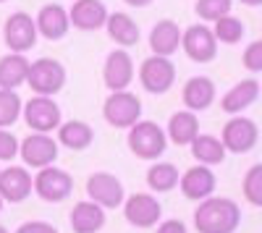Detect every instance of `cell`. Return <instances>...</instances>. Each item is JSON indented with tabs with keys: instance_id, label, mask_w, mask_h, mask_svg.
<instances>
[{
	"instance_id": "74e56055",
	"label": "cell",
	"mask_w": 262,
	"mask_h": 233,
	"mask_svg": "<svg viewBox=\"0 0 262 233\" xmlns=\"http://www.w3.org/2000/svg\"><path fill=\"white\" fill-rule=\"evenodd\" d=\"M244 6H249V8H257V6H262V0H242Z\"/></svg>"
},
{
	"instance_id": "5b68a950",
	"label": "cell",
	"mask_w": 262,
	"mask_h": 233,
	"mask_svg": "<svg viewBox=\"0 0 262 233\" xmlns=\"http://www.w3.org/2000/svg\"><path fill=\"white\" fill-rule=\"evenodd\" d=\"M105 121L116 126V129H131L139 118H142V102L137 95L131 92H113L111 97L105 100V108H102Z\"/></svg>"
},
{
	"instance_id": "83f0119b",
	"label": "cell",
	"mask_w": 262,
	"mask_h": 233,
	"mask_svg": "<svg viewBox=\"0 0 262 233\" xmlns=\"http://www.w3.org/2000/svg\"><path fill=\"white\" fill-rule=\"evenodd\" d=\"M147 183L152 192L158 194H165V192H173L179 186V168L173 162H155L147 171Z\"/></svg>"
},
{
	"instance_id": "ffe728a7",
	"label": "cell",
	"mask_w": 262,
	"mask_h": 233,
	"mask_svg": "<svg viewBox=\"0 0 262 233\" xmlns=\"http://www.w3.org/2000/svg\"><path fill=\"white\" fill-rule=\"evenodd\" d=\"M259 97V81L257 79H242L233 89H228L221 100V108L226 113H244L249 105H254Z\"/></svg>"
},
{
	"instance_id": "484cf974",
	"label": "cell",
	"mask_w": 262,
	"mask_h": 233,
	"mask_svg": "<svg viewBox=\"0 0 262 233\" xmlns=\"http://www.w3.org/2000/svg\"><path fill=\"white\" fill-rule=\"evenodd\" d=\"M29 60L24 55H6L0 58V89H16L18 84L27 81Z\"/></svg>"
},
{
	"instance_id": "2e32d148",
	"label": "cell",
	"mask_w": 262,
	"mask_h": 233,
	"mask_svg": "<svg viewBox=\"0 0 262 233\" xmlns=\"http://www.w3.org/2000/svg\"><path fill=\"white\" fill-rule=\"evenodd\" d=\"M181 183V194L186 199H194V202H202L207 199L212 192H215V173L210 171V165H194L179 178Z\"/></svg>"
},
{
	"instance_id": "7402d4cb",
	"label": "cell",
	"mask_w": 262,
	"mask_h": 233,
	"mask_svg": "<svg viewBox=\"0 0 262 233\" xmlns=\"http://www.w3.org/2000/svg\"><path fill=\"white\" fill-rule=\"evenodd\" d=\"M105 225V209L95 202H79L71 209L74 233H97Z\"/></svg>"
},
{
	"instance_id": "ba28073f",
	"label": "cell",
	"mask_w": 262,
	"mask_h": 233,
	"mask_svg": "<svg viewBox=\"0 0 262 233\" xmlns=\"http://www.w3.org/2000/svg\"><path fill=\"white\" fill-rule=\"evenodd\" d=\"M86 194H90V202L100 204L102 209H116L123 204V183L118 176L100 171L86 178Z\"/></svg>"
},
{
	"instance_id": "7c38bea8",
	"label": "cell",
	"mask_w": 262,
	"mask_h": 233,
	"mask_svg": "<svg viewBox=\"0 0 262 233\" xmlns=\"http://www.w3.org/2000/svg\"><path fill=\"white\" fill-rule=\"evenodd\" d=\"M181 45L186 50V55L194 63H210L217 53V39L212 34V29L202 27V24H194L181 34Z\"/></svg>"
},
{
	"instance_id": "9a60e30c",
	"label": "cell",
	"mask_w": 262,
	"mask_h": 233,
	"mask_svg": "<svg viewBox=\"0 0 262 233\" xmlns=\"http://www.w3.org/2000/svg\"><path fill=\"white\" fill-rule=\"evenodd\" d=\"M102 76H105V87L111 92H123L128 84L134 81V63H131L128 53L126 50H116V53L107 55Z\"/></svg>"
},
{
	"instance_id": "ac0fdd59",
	"label": "cell",
	"mask_w": 262,
	"mask_h": 233,
	"mask_svg": "<svg viewBox=\"0 0 262 233\" xmlns=\"http://www.w3.org/2000/svg\"><path fill=\"white\" fill-rule=\"evenodd\" d=\"M34 27H37V34H42L45 39L50 42H58L66 37V32H69V11H63L60 6H45L39 11L37 21H34Z\"/></svg>"
},
{
	"instance_id": "30bf717a",
	"label": "cell",
	"mask_w": 262,
	"mask_h": 233,
	"mask_svg": "<svg viewBox=\"0 0 262 233\" xmlns=\"http://www.w3.org/2000/svg\"><path fill=\"white\" fill-rule=\"evenodd\" d=\"M37 27L29 13L24 11H16L6 18V27H3V39L6 45L13 50V53H27L37 45Z\"/></svg>"
},
{
	"instance_id": "4316f807",
	"label": "cell",
	"mask_w": 262,
	"mask_h": 233,
	"mask_svg": "<svg viewBox=\"0 0 262 233\" xmlns=\"http://www.w3.org/2000/svg\"><path fill=\"white\" fill-rule=\"evenodd\" d=\"M191 155L194 160H200V165H221L226 160V150L221 139H215L210 134H196L191 139Z\"/></svg>"
},
{
	"instance_id": "f546056e",
	"label": "cell",
	"mask_w": 262,
	"mask_h": 233,
	"mask_svg": "<svg viewBox=\"0 0 262 233\" xmlns=\"http://www.w3.org/2000/svg\"><path fill=\"white\" fill-rule=\"evenodd\" d=\"M21 115V97L13 89H0V129L13 126Z\"/></svg>"
},
{
	"instance_id": "8fae6325",
	"label": "cell",
	"mask_w": 262,
	"mask_h": 233,
	"mask_svg": "<svg viewBox=\"0 0 262 233\" xmlns=\"http://www.w3.org/2000/svg\"><path fill=\"white\" fill-rule=\"evenodd\" d=\"M18 152L29 168H48L58 157V142L48 134H32L18 144Z\"/></svg>"
},
{
	"instance_id": "d4e9b609",
	"label": "cell",
	"mask_w": 262,
	"mask_h": 233,
	"mask_svg": "<svg viewBox=\"0 0 262 233\" xmlns=\"http://www.w3.org/2000/svg\"><path fill=\"white\" fill-rule=\"evenodd\" d=\"M105 27H107V34H111L113 42H118V45L123 48H131L139 42V27L137 21L126 16V13H107L105 18Z\"/></svg>"
},
{
	"instance_id": "d590c367",
	"label": "cell",
	"mask_w": 262,
	"mask_h": 233,
	"mask_svg": "<svg viewBox=\"0 0 262 233\" xmlns=\"http://www.w3.org/2000/svg\"><path fill=\"white\" fill-rule=\"evenodd\" d=\"M158 233H186V225H184L181 220H165V223L158 228Z\"/></svg>"
},
{
	"instance_id": "603a6c76",
	"label": "cell",
	"mask_w": 262,
	"mask_h": 233,
	"mask_svg": "<svg viewBox=\"0 0 262 233\" xmlns=\"http://www.w3.org/2000/svg\"><path fill=\"white\" fill-rule=\"evenodd\" d=\"M200 134V121L191 110H179L173 113L170 121H168V139L179 147H186L191 144V139Z\"/></svg>"
},
{
	"instance_id": "cb8c5ba5",
	"label": "cell",
	"mask_w": 262,
	"mask_h": 233,
	"mask_svg": "<svg viewBox=\"0 0 262 233\" xmlns=\"http://www.w3.org/2000/svg\"><path fill=\"white\" fill-rule=\"evenodd\" d=\"M58 142L63 147H69V150H74V152H81L95 142V131H92V126L84 123V121H69V123H60Z\"/></svg>"
},
{
	"instance_id": "836d02e7",
	"label": "cell",
	"mask_w": 262,
	"mask_h": 233,
	"mask_svg": "<svg viewBox=\"0 0 262 233\" xmlns=\"http://www.w3.org/2000/svg\"><path fill=\"white\" fill-rule=\"evenodd\" d=\"M18 155V139L6 131V129H0V160H13Z\"/></svg>"
},
{
	"instance_id": "d6986e66",
	"label": "cell",
	"mask_w": 262,
	"mask_h": 233,
	"mask_svg": "<svg viewBox=\"0 0 262 233\" xmlns=\"http://www.w3.org/2000/svg\"><path fill=\"white\" fill-rule=\"evenodd\" d=\"M179 45H181V29H179L176 21L165 18V21H158V24L152 27V32H149V48H152L155 55L168 58V55H173L179 50Z\"/></svg>"
},
{
	"instance_id": "4fadbf2b",
	"label": "cell",
	"mask_w": 262,
	"mask_h": 233,
	"mask_svg": "<svg viewBox=\"0 0 262 233\" xmlns=\"http://www.w3.org/2000/svg\"><path fill=\"white\" fill-rule=\"evenodd\" d=\"M123 215L134 228H149L160 220L163 207L152 194H131L123 199Z\"/></svg>"
},
{
	"instance_id": "9c48e42d",
	"label": "cell",
	"mask_w": 262,
	"mask_h": 233,
	"mask_svg": "<svg viewBox=\"0 0 262 233\" xmlns=\"http://www.w3.org/2000/svg\"><path fill=\"white\" fill-rule=\"evenodd\" d=\"M139 81L142 87L152 95H165L173 81H176V66L168 60V58H160V55H152L142 63L139 68Z\"/></svg>"
},
{
	"instance_id": "60d3db41",
	"label": "cell",
	"mask_w": 262,
	"mask_h": 233,
	"mask_svg": "<svg viewBox=\"0 0 262 233\" xmlns=\"http://www.w3.org/2000/svg\"><path fill=\"white\" fill-rule=\"evenodd\" d=\"M0 3H6V0H0Z\"/></svg>"
},
{
	"instance_id": "e575fe53",
	"label": "cell",
	"mask_w": 262,
	"mask_h": 233,
	"mask_svg": "<svg viewBox=\"0 0 262 233\" xmlns=\"http://www.w3.org/2000/svg\"><path fill=\"white\" fill-rule=\"evenodd\" d=\"M16 233H58L50 223L45 220H32V223H24V225H18Z\"/></svg>"
},
{
	"instance_id": "8d00e7d4",
	"label": "cell",
	"mask_w": 262,
	"mask_h": 233,
	"mask_svg": "<svg viewBox=\"0 0 262 233\" xmlns=\"http://www.w3.org/2000/svg\"><path fill=\"white\" fill-rule=\"evenodd\" d=\"M123 3L134 6V8H144V6H149V3H152V0H123Z\"/></svg>"
},
{
	"instance_id": "4dcf8cb0",
	"label": "cell",
	"mask_w": 262,
	"mask_h": 233,
	"mask_svg": "<svg viewBox=\"0 0 262 233\" xmlns=\"http://www.w3.org/2000/svg\"><path fill=\"white\" fill-rule=\"evenodd\" d=\"M244 197L254 207H262V165L249 168V173L244 178Z\"/></svg>"
},
{
	"instance_id": "277c9868",
	"label": "cell",
	"mask_w": 262,
	"mask_h": 233,
	"mask_svg": "<svg viewBox=\"0 0 262 233\" xmlns=\"http://www.w3.org/2000/svg\"><path fill=\"white\" fill-rule=\"evenodd\" d=\"M27 81L34 95H42V97H50L55 92L63 89L66 84V68L63 63L53 60V58H39L34 63H29V74H27Z\"/></svg>"
},
{
	"instance_id": "d6a6232c",
	"label": "cell",
	"mask_w": 262,
	"mask_h": 233,
	"mask_svg": "<svg viewBox=\"0 0 262 233\" xmlns=\"http://www.w3.org/2000/svg\"><path fill=\"white\" fill-rule=\"evenodd\" d=\"M242 63H244V68L252 71V74L262 71V42H252V45L244 50Z\"/></svg>"
},
{
	"instance_id": "3957f363",
	"label": "cell",
	"mask_w": 262,
	"mask_h": 233,
	"mask_svg": "<svg viewBox=\"0 0 262 233\" xmlns=\"http://www.w3.org/2000/svg\"><path fill=\"white\" fill-rule=\"evenodd\" d=\"M32 189L37 192V197L42 202H50V204H58L63 199H69L71 192H74V178L60 171L55 165H48V168H39L37 178H32Z\"/></svg>"
},
{
	"instance_id": "6da1fadb",
	"label": "cell",
	"mask_w": 262,
	"mask_h": 233,
	"mask_svg": "<svg viewBox=\"0 0 262 233\" xmlns=\"http://www.w3.org/2000/svg\"><path fill=\"white\" fill-rule=\"evenodd\" d=\"M238 223H242V209L226 197H207L194 209V225L200 233H233Z\"/></svg>"
},
{
	"instance_id": "f35d334b",
	"label": "cell",
	"mask_w": 262,
	"mask_h": 233,
	"mask_svg": "<svg viewBox=\"0 0 262 233\" xmlns=\"http://www.w3.org/2000/svg\"><path fill=\"white\" fill-rule=\"evenodd\" d=\"M0 233H8V230H6V228H3V225H0Z\"/></svg>"
},
{
	"instance_id": "44dd1931",
	"label": "cell",
	"mask_w": 262,
	"mask_h": 233,
	"mask_svg": "<svg viewBox=\"0 0 262 233\" xmlns=\"http://www.w3.org/2000/svg\"><path fill=\"white\" fill-rule=\"evenodd\" d=\"M215 100V84L207 76H194L184 84V102L191 113L207 110Z\"/></svg>"
},
{
	"instance_id": "1f68e13d",
	"label": "cell",
	"mask_w": 262,
	"mask_h": 233,
	"mask_svg": "<svg viewBox=\"0 0 262 233\" xmlns=\"http://www.w3.org/2000/svg\"><path fill=\"white\" fill-rule=\"evenodd\" d=\"M196 13L205 21H217L231 13V0H196Z\"/></svg>"
},
{
	"instance_id": "f1b7e54d",
	"label": "cell",
	"mask_w": 262,
	"mask_h": 233,
	"mask_svg": "<svg viewBox=\"0 0 262 233\" xmlns=\"http://www.w3.org/2000/svg\"><path fill=\"white\" fill-rule=\"evenodd\" d=\"M244 21L242 18H236V16H221L215 21V39H221V42H226V45H236V42H242V37H244Z\"/></svg>"
},
{
	"instance_id": "7a4b0ae2",
	"label": "cell",
	"mask_w": 262,
	"mask_h": 233,
	"mask_svg": "<svg viewBox=\"0 0 262 233\" xmlns=\"http://www.w3.org/2000/svg\"><path fill=\"white\" fill-rule=\"evenodd\" d=\"M126 142H128V150L134 152L139 160H158L165 152V147H168L165 131L160 129L158 123H152V121H137L128 129Z\"/></svg>"
},
{
	"instance_id": "52a82bcc",
	"label": "cell",
	"mask_w": 262,
	"mask_h": 233,
	"mask_svg": "<svg viewBox=\"0 0 262 233\" xmlns=\"http://www.w3.org/2000/svg\"><path fill=\"white\" fill-rule=\"evenodd\" d=\"M21 113H24V121L34 134H48L60 126V108L50 97H32L27 105H21Z\"/></svg>"
},
{
	"instance_id": "5bb4252c",
	"label": "cell",
	"mask_w": 262,
	"mask_h": 233,
	"mask_svg": "<svg viewBox=\"0 0 262 233\" xmlns=\"http://www.w3.org/2000/svg\"><path fill=\"white\" fill-rule=\"evenodd\" d=\"M29 194H32V176H29L27 168L11 165L6 171H0V199L3 202L18 204Z\"/></svg>"
},
{
	"instance_id": "e0dca14e",
	"label": "cell",
	"mask_w": 262,
	"mask_h": 233,
	"mask_svg": "<svg viewBox=\"0 0 262 233\" xmlns=\"http://www.w3.org/2000/svg\"><path fill=\"white\" fill-rule=\"evenodd\" d=\"M107 8L102 6V0H76L74 8L69 11V24H74L81 32H95L105 27Z\"/></svg>"
},
{
	"instance_id": "8992f818",
	"label": "cell",
	"mask_w": 262,
	"mask_h": 233,
	"mask_svg": "<svg viewBox=\"0 0 262 233\" xmlns=\"http://www.w3.org/2000/svg\"><path fill=\"white\" fill-rule=\"evenodd\" d=\"M257 139H259V129L257 123L249 121V118H231L226 126H223V150L226 152H233V155H247L257 147Z\"/></svg>"
},
{
	"instance_id": "ab89813d",
	"label": "cell",
	"mask_w": 262,
	"mask_h": 233,
	"mask_svg": "<svg viewBox=\"0 0 262 233\" xmlns=\"http://www.w3.org/2000/svg\"><path fill=\"white\" fill-rule=\"evenodd\" d=\"M0 213H3V199H0Z\"/></svg>"
}]
</instances>
